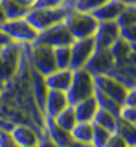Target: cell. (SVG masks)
Listing matches in <instances>:
<instances>
[{"label":"cell","mask_w":136,"mask_h":147,"mask_svg":"<svg viewBox=\"0 0 136 147\" xmlns=\"http://www.w3.org/2000/svg\"><path fill=\"white\" fill-rule=\"evenodd\" d=\"M92 125H94L92 144L98 145V147L107 145V140H108V136H110V131H108V129H105V127H101V125H98V123H94V121H92Z\"/></svg>","instance_id":"83f0119b"},{"label":"cell","mask_w":136,"mask_h":147,"mask_svg":"<svg viewBox=\"0 0 136 147\" xmlns=\"http://www.w3.org/2000/svg\"><path fill=\"white\" fill-rule=\"evenodd\" d=\"M94 96H96V99H98V103H99V107L101 109H107V110H110L112 114H120V109H121V105L118 103L116 99H112V98H108L107 94H103L101 90H98L96 88V92H94Z\"/></svg>","instance_id":"d4e9b609"},{"label":"cell","mask_w":136,"mask_h":147,"mask_svg":"<svg viewBox=\"0 0 136 147\" xmlns=\"http://www.w3.org/2000/svg\"><path fill=\"white\" fill-rule=\"evenodd\" d=\"M72 76H74V70H70V68H55L53 72L44 76V83L48 88L66 92L72 83Z\"/></svg>","instance_id":"8fae6325"},{"label":"cell","mask_w":136,"mask_h":147,"mask_svg":"<svg viewBox=\"0 0 136 147\" xmlns=\"http://www.w3.org/2000/svg\"><path fill=\"white\" fill-rule=\"evenodd\" d=\"M65 26L70 30V33L74 39H87V37H94L98 30L99 22L92 13H83V11H72L66 13L63 18Z\"/></svg>","instance_id":"7a4b0ae2"},{"label":"cell","mask_w":136,"mask_h":147,"mask_svg":"<svg viewBox=\"0 0 136 147\" xmlns=\"http://www.w3.org/2000/svg\"><path fill=\"white\" fill-rule=\"evenodd\" d=\"M7 18H6V15H4V9H2V6H0V24H4Z\"/></svg>","instance_id":"8d00e7d4"},{"label":"cell","mask_w":136,"mask_h":147,"mask_svg":"<svg viewBox=\"0 0 136 147\" xmlns=\"http://www.w3.org/2000/svg\"><path fill=\"white\" fill-rule=\"evenodd\" d=\"M125 4H133V6H136V0H123Z\"/></svg>","instance_id":"74e56055"},{"label":"cell","mask_w":136,"mask_h":147,"mask_svg":"<svg viewBox=\"0 0 136 147\" xmlns=\"http://www.w3.org/2000/svg\"><path fill=\"white\" fill-rule=\"evenodd\" d=\"M72 140L77 144H92V134H94V125L92 121H77L70 131Z\"/></svg>","instance_id":"d6986e66"},{"label":"cell","mask_w":136,"mask_h":147,"mask_svg":"<svg viewBox=\"0 0 136 147\" xmlns=\"http://www.w3.org/2000/svg\"><path fill=\"white\" fill-rule=\"evenodd\" d=\"M108 0H75V11H83V13H92L94 9L101 7Z\"/></svg>","instance_id":"f1b7e54d"},{"label":"cell","mask_w":136,"mask_h":147,"mask_svg":"<svg viewBox=\"0 0 136 147\" xmlns=\"http://www.w3.org/2000/svg\"><path fill=\"white\" fill-rule=\"evenodd\" d=\"M131 52H136V42H131Z\"/></svg>","instance_id":"f35d334b"},{"label":"cell","mask_w":136,"mask_h":147,"mask_svg":"<svg viewBox=\"0 0 136 147\" xmlns=\"http://www.w3.org/2000/svg\"><path fill=\"white\" fill-rule=\"evenodd\" d=\"M9 132H11L13 140H15V144L22 145V147H33V145H39V142H40L37 132L30 125H13Z\"/></svg>","instance_id":"9a60e30c"},{"label":"cell","mask_w":136,"mask_h":147,"mask_svg":"<svg viewBox=\"0 0 136 147\" xmlns=\"http://www.w3.org/2000/svg\"><path fill=\"white\" fill-rule=\"evenodd\" d=\"M134 125H136V121H134Z\"/></svg>","instance_id":"ab89813d"},{"label":"cell","mask_w":136,"mask_h":147,"mask_svg":"<svg viewBox=\"0 0 136 147\" xmlns=\"http://www.w3.org/2000/svg\"><path fill=\"white\" fill-rule=\"evenodd\" d=\"M17 2L20 4V6H24V7H28V9H31L35 6V2H37V0H17Z\"/></svg>","instance_id":"e575fe53"},{"label":"cell","mask_w":136,"mask_h":147,"mask_svg":"<svg viewBox=\"0 0 136 147\" xmlns=\"http://www.w3.org/2000/svg\"><path fill=\"white\" fill-rule=\"evenodd\" d=\"M116 24L118 26H129V24H136V6L127 4L123 7V11L116 17Z\"/></svg>","instance_id":"4316f807"},{"label":"cell","mask_w":136,"mask_h":147,"mask_svg":"<svg viewBox=\"0 0 136 147\" xmlns=\"http://www.w3.org/2000/svg\"><path fill=\"white\" fill-rule=\"evenodd\" d=\"M44 125H46V131L50 134V142H52V144H55V145H72L74 144L70 131L59 127L57 123L53 121V118H46L44 119Z\"/></svg>","instance_id":"e0dca14e"},{"label":"cell","mask_w":136,"mask_h":147,"mask_svg":"<svg viewBox=\"0 0 136 147\" xmlns=\"http://www.w3.org/2000/svg\"><path fill=\"white\" fill-rule=\"evenodd\" d=\"M11 42H15V40H13L11 37L7 35L2 28H0V48H4V46H7V44H11Z\"/></svg>","instance_id":"836d02e7"},{"label":"cell","mask_w":136,"mask_h":147,"mask_svg":"<svg viewBox=\"0 0 136 147\" xmlns=\"http://www.w3.org/2000/svg\"><path fill=\"white\" fill-rule=\"evenodd\" d=\"M116 119H118L116 114H112L110 110L99 107V109H98V112L94 114V119H92V121H94V123H98V125H101V127H105V129H108V131L112 132V131L116 129Z\"/></svg>","instance_id":"cb8c5ba5"},{"label":"cell","mask_w":136,"mask_h":147,"mask_svg":"<svg viewBox=\"0 0 136 147\" xmlns=\"http://www.w3.org/2000/svg\"><path fill=\"white\" fill-rule=\"evenodd\" d=\"M0 61H2L7 76H9V79H11V77L17 74V70H19V61H20V48H19V44L11 42V44L4 46V48L0 50Z\"/></svg>","instance_id":"4fadbf2b"},{"label":"cell","mask_w":136,"mask_h":147,"mask_svg":"<svg viewBox=\"0 0 136 147\" xmlns=\"http://www.w3.org/2000/svg\"><path fill=\"white\" fill-rule=\"evenodd\" d=\"M53 57H55L57 68H70V44L68 46H55L53 48Z\"/></svg>","instance_id":"484cf974"},{"label":"cell","mask_w":136,"mask_h":147,"mask_svg":"<svg viewBox=\"0 0 136 147\" xmlns=\"http://www.w3.org/2000/svg\"><path fill=\"white\" fill-rule=\"evenodd\" d=\"M68 105H70V103H68L66 92L50 88L48 90V96H46V103H44V110H42V112L46 114V118H55L63 109L68 107Z\"/></svg>","instance_id":"7c38bea8"},{"label":"cell","mask_w":136,"mask_h":147,"mask_svg":"<svg viewBox=\"0 0 136 147\" xmlns=\"http://www.w3.org/2000/svg\"><path fill=\"white\" fill-rule=\"evenodd\" d=\"M63 2L65 0H37L35 6H39V7H59Z\"/></svg>","instance_id":"d6a6232c"},{"label":"cell","mask_w":136,"mask_h":147,"mask_svg":"<svg viewBox=\"0 0 136 147\" xmlns=\"http://www.w3.org/2000/svg\"><path fill=\"white\" fill-rule=\"evenodd\" d=\"M0 50H2V48H0Z\"/></svg>","instance_id":"60d3db41"},{"label":"cell","mask_w":136,"mask_h":147,"mask_svg":"<svg viewBox=\"0 0 136 147\" xmlns=\"http://www.w3.org/2000/svg\"><path fill=\"white\" fill-rule=\"evenodd\" d=\"M0 6H2L4 15H6L7 20H13V18H24L26 13L30 11L28 7L20 6L17 0H0Z\"/></svg>","instance_id":"7402d4cb"},{"label":"cell","mask_w":136,"mask_h":147,"mask_svg":"<svg viewBox=\"0 0 136 147\" xmlns=\"http://www.w3.org/2000/svg\"><path fill=\"white\" fill-rule=\"evenodd\" d=\"M114 131L125 140V145H136V125L133 121H127V119L118 116Z\"/></svg>","instance_id":"ffe728a7"},{"label":"cell","mask_w":136,"mask_h":147,"mask_svg":"<svg viewBox=\"0 0 136 147\" xmlns=\"http://www.w3.org/2000/svg\"><path fill=\"white\" fill-rule=\"evenodd\" d=\"M94 83H96V88L101 90L103 94H107L108 98L116 99L120 105H123L127 88L121 85L118 79L110 76V74H101V76H94Z\"/></svg>","instance_id":"9c48e42d"},{"label":"cell","mask_w":136,"mask_h":147,"mask_svg":"<svg viewBox=\"0 0 136 147\" xmlns=\"http://www.w3.org/2000/svg\"><path fill=\"white\" fill-rule=\"evenodd\" d=\"M127 6V4L123 2V0H108V2H105L101 7L94 9L92 15L96 17L98 22H105V20H116V17L120 15L121 11H123V7Z\"/></svg>","instance_id":"5bb4252c"},{"label":"cell","mask_w":136,"mask_h":147,"mask_svg":"<svg viewBox=\"0 0 136 147\" xmlns=\"http://www.w3.org/2000/svg\"><path fill=\"white\" fill-rule=\"evenodd\" d=\"M31 64L37 72L42 76L55 70V57H53V48L48 44L31 42Z\"/></svg>","instance_id":"52a82bcc"},{"label":"cell","mask_w":136,"mask_h":147,"mask_svg":"<svg viewBox=\"0 0 136 147\" xmlns=\"http://www.w3.org/2000/svg\"><path fill=\"white\" fill-rule=\"evenodd\" d=\"M120 37L125 39L127 42H136V24H129V26H121L120 28Z\"/></svg>","instance_id":"f546056e"},{"label":"cell","mask_w":136,"mask_h":147,"mask_svg":"<svg viewBox=\"0 0 136 147\" xmlns=\"http://www.w3.org/2000/svg\"><path fill=\"white\" fill-rule=\"evenodd\" d=\"M53 121L57 123L59 127L66 129V131H72V127L77 123V116H75V110H74V105H68L53 118Z\"/></svg>","instance_id":"603a6c76"},{"label":"cell","mask_w":136,"mask_h":147,"mask_svg":"<svg viewBox=\"0 0 136 147\" xmlns=\"http://www.w3.org/2000/svg\"><path fill=\"white\" fill-rule=\"evenodd\" d=\"M33 42L39 44H48L52 48L55 46H68L74 42V37H72L70 30L65 26V22H57V24L46 28V30H40L37 33V39Z\"/></svg>","instance_id":"277c9868"},{"label":"cell","mask_w":136,"mask_h":147,"mask_svg":"<svg viewBox=\"0 0 136 147\" xmlns=\"http://www.w3.org/2000/svg\"><path fill=\"white\" fill-rule=\"evenodd\" d=\"M127 61L133 64V66H136V52H131V53H129V57H127Z\"/></svg>","instance_id":"d590c367"},{"label":"cell","mask_w":136,"mask_h":147,"mask_svg":"<svg viewBox=\"0 0 136 147\" xmlns=\"http://www.w3.org/2000/svg\"><path fill=\"white\" fill-rule=\"evenodd\" d=\"M85 68L92 74V76H101V74H108L114 68V57H112L108 48H96L92 57L87 61Z\"/></svg>","instance_id":"ba28073f"},{"label":"cell","mask_w":136,"mask_h":147,"mask_svg":"<svg viewBox=\"0 0 136 147\" xmlns=\"http://www.w3.org/2000/svg\"><path fill=\"white\" fill-rule=\"evenodd\" d=\"M120 118L127 119V121H136V107H131V105H121L120 109V114H118Z\"/></svg>","instance_id":"4dcf8cb0"},{"label":"cell","mask_w":136,"mask_h":147,"mask_svg":"<svg viewBox=\"0 0 136 147\" xmlns=\"http://www.w3.org/2000/svg\"><path fill=\"white\" fill-rule=\"evenodd\" d=\"M96 92V83H94V76L90 74L87 68H79V70H74V76H72V83L66 90V98L70 105H75L79 101L94 96Z\"/></svg>","instance_id":"6da1fadb"},{"label":"cell","mask_w":136,"mask_h":147,"mask_svg":"<svg viewBox=\"0 0 136 147\" xmlns=\"http://www.w3.org/2000/svg\"><path fill=\"white\" fill-rule=\"evenodd\" d=\"M108 50H110L112 57H114V64H121V63L127 61V57H129V53H131V44L127 42L125 39L118 37L114 42L110 44Z\"/></svg>","instance_id":"44dd1931"},{"label":"cell","mask_w":136,"mask_h":147,"mask_svg":"<svg viewBox=\"0 0 136 147\" xmlns=\"http://www.w3.org/2000/svg\"><path fill=\"white\" fill-rule=\"evenodd\" d=\"M0 28H2V30L6 31L13 40H15V42H22V44L33 42V40L37 39V33H39V30H35L26 18L6 20L4 24H0Z\"/></svg>","instance_id":"5b68a950"},{"label":"cell","mask_w":136,"mask_h":147,"mask_svg":"<svg viewBox=\"0 0 136 147\" xmlns=\"http://www.w3.org/2000/svg\"><path fill=\"white\" fill-rule=\"evenodd\" d=\"M66 9L63 7H39V6H33L26 13V20L30 22L35 30H46V28L57 24V22H63V18L66 15Z\"/></svg>","instance_id":"3957f363"},{"label":"cell","mask_w":136,"mask_h":147,"mask_svg":"<svg viewBox=\"0 0 136 147\" xmlns=\"http://www.w3.org/2000/svg\"><path fill=\"white\" fill-rule=\"evenodd\" d=\"M48 86L44 83V76L40 72H37L35 68H31V94L33 99L37 103V107L40 110H44V103H46V96H48Z\"/></svg>","instance_id":"2e32d148"},{"label":"cell","mask_w":136,"mask_h":147,"mask_svg":"<svg viewBox=\"0 0 136 147\" xmlns=\"http://www.w3.org/2000/svg\"><path fill=\"white\" fill-rule=\"evenodd\" d=\"M123 145H125V140L118 134L116 131H112L110 136H108V140H107V147H123Z\"/></svg>","instance_id":"1f68e13d"},{"label":"cell","mask_w":136,"mask_h":147,"mask_svg":"<svg viewBox=\"0 0 136 147\" xmlns=\"http://www.w3.org/2000/svg\"><path fill=\"white\" fill-rule=\"evenodd\" d=\"M118 37H120V26L116 24V20L99 22L96 33H94L96 48H110V44L114 42Z\"/></svg>","instance_id":"30bf717a"},{"label":"cell","mask_w":136,"mask_h":147,"mask_svg":"<svg viewBox=\"0 0 136 147\" xmlns=\"http://www.w3.org/2000/svg\"><path fill=\"white\" fill-rule=\"evenodd\" d=\"M94 50H96L94 37H87V39H74V42L70 44V70L85 68L87 61L92 57Z\"/></svg>","instance_id":"8992f818"},{"label":"cell","mask_w":136,"mask_h":147,"mask_svg":"<svg viewBox=\"0 0 136 147\" xmlns=\"http://www.w3.org/2000/svg\"><path fill=\"white\" fill-rule=\"evenodd\" d=\"M98 109H99V103H98L96 96H90V98H87V99H83V101H79V103L74 105L77 121H92L94 114L98 112Z\"/></svg>","instance_id":"ac0fdd59"}]
</instances>
